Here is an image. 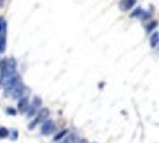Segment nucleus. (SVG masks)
<instances>
[{
	"instance_id": "f257e3e1",
	"label": "nucleus",
	"mask_w": 159,
	"mask_h": 143,
	"mask_svg": "<svg viewBox=\"0 0 159 143\" xmlns=\"http://www.w3.org/2000/svg\"><path fill=\"white\" fill-rule=\"evenodd\" d=\"M48 115H50V109H48V108H41L35 115H34V120L29 123L28 128H29V130H34L38 124H42V123L48 118Z\"/></svg>"
},
{
	"instance_id": "f03ea898",
	"label": "nucleus",
	"mask_w": 159,
	"mask_h": 143,
	"mask_svg": "<svg viewBox=\"0 0 159 143\" xmlns=\"http://www.w3.org/2000/svg\"><path fill=\"white\" fill-rule=\"evenodd\" d=\"M25 85L22 83V80L18 82V83H15L12 88H9V89L4 90V95H7V96H10V98H13V99H19L20 96H23L25 95Z\"/></svg>"
},
{
	"instance_id": "7ed1b4c3",
	"label": "nucleus",
	"mask_w": 159,
	"mask_h": 143,
	"mask_svg": "<svg viewBox=\"0 0 159 143\" xmlns=\"http://www.w3.org/2000/svg\"><path fill=\"white\" fill-rule=\"evenodd\" d=\"M55 131V123L53 120L47 118L42 124H41V134L42 136H48V134H53Z\"/></svg>"
},
{
	"instance_id": "20e7f679",
	"label": "nucleus",
	"mask_w": 159,
	"mask_h": 143,
	"mask_svg": "<svg viewBox=\"0 0 159 143\" xmlns=\"http://www.w3.org/2000/svg\"><path fill=\"white\" fill-rule=\"evenodd\" d=\"M6 47V22L0 19V54L4 51Z\"/></svg>"
},
{
	"instance_id": "39448f33",
	"label": "nucleus",
	"mask_w": 159,
	"mask_h": 143,
	"mask_svg": "<svg viewBox=\"0 0 159 143\" xmlns=\"http://www.w3.org/2000/svg\"><path fill=\"white\" fill-rule=\"evenodd\" d=\"M29 96H26V95H23V96H20L18 99V107H16V111L18 112H22V114H25L26 112V109L29 107Z\"/></svg>"
},
{
	"instance_id": "423d86ee",
	"label": "nucleus",
	"mask_w": 159,
	"mask_h": 143,
	"mask_svg": "<svg viewBox=\"0 0 159 143\" xmlns=\"http://www.w3.org/2000/svg\"><path fill=\"white\" fill-rule=\"evenodd\" d=\"M136 1H137V0H123L121 4H120V9H121V10H130V9L136 4Z\"/></svg>"
},
{
	"instance_id": "0eeeda50",
	"label": "nucleus",
	"mask_w": 159,
	"mask_h": 143,
	"mask_svg": "<svg viewBox=\"0 0 159 143\" xmlns=\"http://www.w3.org/2000/svg\"><path fill=\"white\" fill-rule=\"evenodd\" d=\"M77 142V137H76V134L74 133H69L64 139H61L58 143H76Z\"/></svg>"
},
{
	"instance_id": "6e6552de",
	"label": "nucleus",
	"mask_w": 159,
	"mask_h": 143,
	"mask_svg": "<svg viewBox=\"0 0 159 143\" xmlns=\"http://www.w3.org/2000/svg\"><path fill=\"white\" fill-rule=\"evenodd\" d=\"M41 105H42V101H41V98H38V96H35V98L32 99V102L29 104V107H32L35 111H39V109H41Z\"/></svg>"
},
{
	"instance_id": "1a4fd4ad",
	"label": "nucleus",
	"mask_w": 159,
	"mask_h": 143,
	"mask_svg": "<svg viewBox=\"0 0 159 143\" xmlns=\"http://www.w3.org/2000/svg\"><path fill=\"white\" fill-rule=\"evenodd\" d=\"M67 134H69V130H61V131H58V133L54 136V142H60V140L64 139Z\"/></svg>"
},
{
	"instance_id": "9d476101",
	"label": "nucleus",
	"mask_w": 159,
	"mask_h": 143,
	"mask_svg": "<svg viewBox=\"0 0 159 143\" xmlns=\"http://www.w3.org/2000/svg\"><path fill=\"white\" fill-rule=\"evenodd\" d=\"M158 44H159V34L158 32H155L153 35L150 36V47H152V48H155Z\"/></svg>"
},
{
	"instance_id": "9b49d317",
	"label": "nucleus",
	"mask_w": 159,
	"mask_h": 143,
	"mask_svg": "<svg viewBox=\"0 0 159 143\" xmlns=\"http://www.w3.org/2000/svg\"><path fill=\"white\" fill-rule=\"evenodd\" d=\"M9 131H10V130H7L6 127H0V139L9 137Z\"/></svg>"
},
{
	"instance_id": "f8f14e48",
	"label": "nucleus",
	"mask_w": 159,
	"mask_h": 143,
	"mask_svg": "<svg viewBox=\"0 0 159 143\" xmlns=\"http://www.w3.org/2000/svg\"><path fill=\"white\" fill-rule=\"evenodd\" d=\"M156 26H158V22H156V20H152V22H150V23L146 26V32H152V31H153Z\"/></svg>"
},
{
	"instance_id": "ddd939ff",
	"label": "nucleus",
	"mask_w": 159,
	"mask_h": 143,
	"mask_svg": "<svg viewBox=\"0 0 159 143\" xmlns=\"http://www.w3.org/2000/svg\"><path fill=\"white\" fill-rule=\"evenodd\" d=\"M141 13H143V10H141L140 7H136V10H133L131 12V18H139V16H141Z\"/></svg>"
},
{
	"instance_id": "4468645a",
	"label": "nucleus",
	"mask_w": 159,
	"mask_h": 143,
	"mask_svg": "<svg viewBox=\"0 0 159 143\" xmlns=\"http://www.w3.org/2000/svg\"><path fill=\"white\" fill-rule=\"evenodd\" d=\"M6 112H7L9 115H16V114H18L16 108H13V107H7L6 108Z\"/></svg>"
},
{
	"instance_id": "2eb2a0df",
	"label": "nucleus",
	"mask_w": 159,
	"mask_h": 143,
	"mask_svg": "<svg viewBox=\"0 0 159 143\" xmlns=\"http://www.w3.org/2000/svg\"><path fill=\"white\" fill-rule=\"evenodd\" d=\"M9 137H10L12 140H16V139H18V130H10V131H9Z\"/></svg>"
},
{
	"instance_id": "dca6fc26",
	"label": "nucleus",
	"mask_w": 159,
	"mask_h": 143,
	"mask_svg": "<svg viewBox=\"0 0 159 143\" xmlns=\"http://www.w3.org/2000/svg\"><path fill=\"white\" fill-rule=\"evenodd\" d=\"M79 143H88L86 140H79Z\"/></svg>"
},
{
	"instance_id": "f3484780",
	"label": "nucleus",
	"mask_w": 159,
	"mask_h": 143,
	"mask_svg": "<svg viewBox=\"0 0 159 143\" xmlns=\"http://www.w3.org/2000/svg\"><path fill=\"white\" fill-rule=\"evenodd\" d=\"M3 1H4V0H0V6H1V4H3Z\"/></svg>"
}]
</instances>
